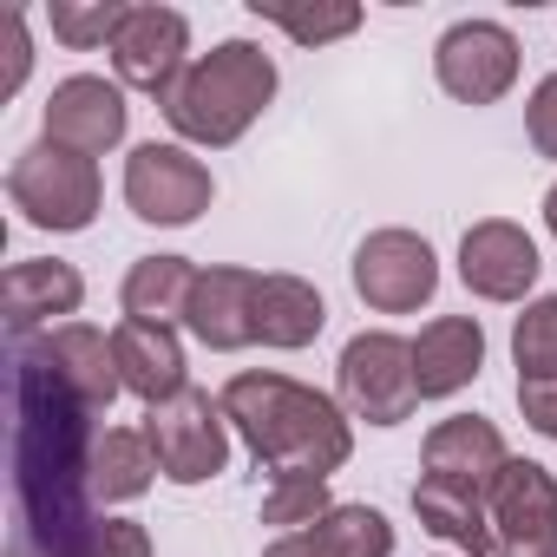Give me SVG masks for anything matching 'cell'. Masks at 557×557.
I'll return each instance as SVG.
<instances>
[{
	"mask_svg": "<svg viewBox=\"0 0 557 557\" xmlns=\"http://www.w3.org/2000/svg\"><path fill=\"white\" fill-rule=\"evenodd\" d=\"M8 92H21V79L34 73V40H27V14L21 8H8Z\"/></svg>",
	"mask_w": 557,
	"mask_h": 557,
	"instance_id": "obj_32",
	"label": "cell"
},
{
	"mask_svg": "<svg viewBox=\"0 0 557 557\" xmlns=\"http://www.w3.org/2000/svg\"><path fill=\"white\" fill-rule=\"evenodd\" d=\"M537 269H544V256H537L531 230L511 216H485L459 236V283L479 302H524L537 289Z\"/></svg>",
	"mask_w": 557,
	"mask_h": 557,
	"instance_id": "obj_11",
	"label": "cell"
},
{
	"mask_svg": "<svg viewBox=\"0 0 557 557\" xmlns=\"http://www.w3.org/2000/svg\"><path fill=\"white\" fill-rule=\"evenodd\" d=\"M34 342H40L47 368L79 394V407L112 413V400L125 394V381H119V355H112V335H106V329L66 322V329H47V335H34Z\"/></svg>",
	"mask_w": 557,
	"mask_h": 557,
	"instance_id": "obj_18",
	"label": "cell"
},
{
	"mask_svg": "<svg viewBox=\"0 0 557 557\" xmlns=\"http://www.w3.org/2000/svg\"><path fill=\"white\" fill-rule=\"evenodd\" d=\"M216 197V177L203 158H190V145H132L125 158V203L138 223L158 230H190Z\"/></svg>",
	"mask_w": 557,
	"mask_h": 557,
	"instance_id": "obj_8",
	"label": "cell"
},
{
	"mask_svg": "<svg viewBox=\"0 0 557 557\" xmlns=\"http://www.w3.org/2000/svg\"><path fill=\"white\" fill-rule=\"evenodd\" d=\"M433 79L459 106H498L518 86V34L505 21H453L433 40Z\"/></svg>",
	"mask_w": 557,
	"mask_h": 557,
	"instance_id": "obj_9",
	"label": "cell"
},
{
	"mask_svg": "<svg viewBox=\"0 0 557 557\" xmlns=\"http://www.w3.org/2000/svg\"><path fill=\"white\" fill-rule=\"evenodd\" d=\"M511 361L518 381H557V296L524 302V315L511 322Z\"/></svg>",
	"mask_w": 557,
	"mask_h": 557,
	"instance_id": "obj_26",
	"label": "cell"
},
{
	"mask_svg": "<svg viewBox=\"0 0 557 557\" xmlns=\"http://www.w3.org/2000/svg\"><path fill=\"white\" fill-rule=\"evenodd\" d=\"M413 518H420L440 544H453V550H466V557H492V550H498V537H492V505L472 498V492H453V485L420 479V485H413Z\"/></svg>",
	"mask_w": 557,
	"mask_h": 557,
	"instance_id": "obj_24",
	"label": "cell"
},
{
	"mask_svg": "<svg viewBox=\"0 0 557 557\" xmlns=\"http://www.w3.org/2000/svg\"><path fill=\"white\" fill-rule=\"evenodd\" d=\"M190 289H197V262L190 256H138L125 269V322H158V329H177L184 309H190Z\"/></svg>",
	"mask_w": 557,
	"mask_h": 557,
	"instance_id": "obj_22",
	"label": "cell"
},
{
	"mask_svg": "<svg viewBox=\"0 0 557 557\" xmlns=\"http://www.w3.org/2000/svg\"><path fill=\"white\" fill-rule=\"evenodd\" d=\"M524 132H531V151L557 164V73H544L524 99Z\"/></svg>",
	"mask_w": 557,
	"mask_h": 557,
	"instance_id": "obj_30",
	"label": "cell"
},
{
	"mask_svg": "<svg viewBox=\"0 0 557 557\" xmlns=\"http://www.w3.org/2000/svg\"><path fill=\"white\" fill-rule=\"evenodd\" d=\"M47 138L79 151V158H106L125 145L132 132V106H125V86L119 79H99V73H73L47 92Z\"/></svg>",
	"mask_w": 557,
	"mask_h": 557,
	"instance_id": "obj_12",
	"label": "cell"
},
{
	"mask_svg": "<svg viewBox=\"0 0 557 557\" xmlns=\"http://www.w3.org/2000/svg\"><path fill=\"white\" fill-rule=\"evenodd\" d=\"M73 557H151V531L138 518H99Z\"/></svg>",
	"mask_w": 557,
	"mask_h": 557,
	"instance_id": "obj_29",
	"label": "cell"
},
{
	"mask_svg": "<svg viewBox=\"0 0 557 557\" xmlns=\"http://www.w3.org/2000/svg\"><path fill=\"white\" fill-rule=\"evenodd\" d=\"M92 446L99 413L47 368L40 342H14V498L27 524V550L73 557L99 524L92 505Z\"/></svg>",
	"mask_w": 557,
	"mask_h": 557,
	"instance_id": "obj_1",
	"label": "cell"
},
{
	"mask_svg": "<svg viewBox=\"0 0 557 557\" xmlns=\"http://www.w3.org/2000/svg\"><path fill=\"white\" fill-rule=\"evenodd\" d=\"M145 440L171 485H203L230 466V420L210 387H184V394L145 407Z\"/></svg>",
	"mask_w": 557,
	"mask_h": 557,
	"instance_id": "obj_6",
	"label": "cell"
},
{
	"mask_svg": "<svg viewBox=\"0 0 557 557\" xmlns=\"http://www.w3.org/2000/svg\"><path fill=\"white\" fill-rule=\"evenodd\" d=\"M262 557H394V524L374 505H335L329 518L283 531Z\"/></svg>",
	"mask_w": 557,
	"mask_h": 557,
	"instance_id": "obj_20",
	"label": "cell"
},
{
	"mask_svg": "<svg viewBox=\"0 0 557 557\" xmlns=\"http://www.w3.org/2000/svg\"><path fill=\"white\" fill-rule=\"evenodd\" d=\"M8 203L21 210V223L53 230V236H73V230H92V216L106 203V184H99V164L92 158L40 138V145H27L8 164Z\"/></svg>",
	"mask_w": 557,
	"mask_h": 557,
	"instance_id": "obj_4",
	"label": "cell"
},
{
	"mask_svg": "<svg viewBox=\"0 0 557 557\" xmlns=\"http://www.w3.org/2000/svg\"><path fill=\"white\" fill-rule=\"evenodd\" d=\"M329 511H335L329 479H269V492H262V524H283V531H302Z\"/></svg>",
	"mask_w": 557,
	"mask_h": 557,
	"instance_id": "obj_27",
	"label": "cell"
},
{
	"mask_svg": "<svg viewBox=\"0 0 557 557\" xmlns=\"http://www.w3.org/2000/svg\"><path fill=\"white\" fill-rule=\"evenodd\" d=\"M329 329V302L315 283H302V275H262V289H256V342L275 348V355H296L309 348L315 335Z\"/></svg>",
	"mask_w": 557,
	"mask_h": 557,
	"instance_id": "obj_21",
	"label": "cell"
},
{
	"mask_svg": "<svg viewBox=\"0 0 557 557\" xmlns=\"http://www.w3.org/2000/svg\"><path fill=\"white\" fill-rule=\"evenodd\" d=\"M125 14H132L125 0H53V8H47L53 40H66L73 53H92V47H106V53H112V40H119Z\"/></svg>",
	"mask_w": 557,
	"mask_h": 557,
	"instance_id": "obj_25",
	"label": "cell"
},
{
	"mask_svg": "<svg viewBox=\"0 0 557 557\" xmlns=\"http://www.w3.org/2000/svg\"><path fill=\"white\" fill-rule=\"evenodd\" d=\"M275 86H283V73L256 40H216L210 53L190 60V73L164 99V125L177 132V145L223 151L269 112Z\"/></svg>",
	"mask_w": 557,
	"mask_h": 557,
	"instance_id": "obj_3",
	"label": "cell"
},
{
	"mask_svg": "<svg viewBox=\"0 0 557 557\" xmlns=\"http://www.w3.org/2000/svg\"><path fill=\"white\" fill-rule=\"evenodd\" d=\"M335 387H342V407L348 420H368V426H400L413 420L420 407V387H413V342L394 335V329H361L342 361H335Z\"/></svg>",
	"mask_w": 557,
	"mask_h": 557,
	"instance_id": "obj_5",
	"label": "cell"
},
{
	"mask_svg": "<svg viewBox=\"0 0 557 557\" xmlns=\"http://www.w3.org/2000/svg\"><path fill=\"white\" fill-rule=\"evenodd\" d=\"M216 400L269 479H335L355 459L348 407L322 387H302L275 368H243L223 381Z\"/></svg>",
	"mask_w": 557,
	"mask_h": 557,
	"instance_id": "obj_2",
	"label": "cell"
},
{
	"mask_svg": "<svg viewBox=\"0 0 557 557\" xmlns=\"http://www.w3.org/2000/svg\"><path fill=\"white\" fill-rule=\"evenodd\" d=\"M518 413L531 433L557 440V381H518Z\"/></svg>",
	"mask_w": 557,
	"mask_h": 557,
	"instance_id": "obj_31",
	"label": "cell"
},
{
	"mask_svg": "<svg viewBox=\"0 0 557 557\" xmlns=\"http://www.w3.org/2000/svg\"><path fill=\"white\" fill-rule=\"evenodd\" d=\"M544 230H550V243H557V184L544 190Z\"/></svg>",
	"mask_w": 557,
	"mask_h": 557,
	"instance_id": "obj_33",
	"label": "cell"
},
{
	"mask_svg": "<svg viewBox=\"0 0 557 557\" xmlns=\"http://www.w3.org/2000/svg\"><path fill=\"white\" fill-rule=\"evenodd\" d=\"M86 302V275L60 256H27L0 275V309H8V335H40V329H66Z\"/></svg>",
	"mask_w": 557,
	"mask_h": 557,
	"instance_id": "obj_15",
	"label": "cell"
},
{
	"mask_svg": "<svg viewBox=\"0 0 557 557\" xmlns=\"http://www.w3.org/2000/svg\"><path fill=\"white\" fill-rule=\"evenodd\" d=\"M112 73L125 92H145L164 106L190 73V21L177 8H132L112 40Z\"/></svg>",
	"mask_w": 557,
	"mask_h": 557,
	"instance_id": "obj_10",
	"label": "cell"
},
{
	"mask_svg": "<svg viewBox=\"0 0 557 557\" xmlns=\"http://www.w3.org/2000/svg\"><path fill=\"white\" fill-rule=\"evenodd\" d=\"M485 368V329L479 315H433L413 335V387L420 400H453L479 381Z\"/></svg>",
	"mask_w": 557,
	"mask_h": 557,
	"instance_id": "obj_16",
	"label": "cell"
},
{
	"mask_svg": "<svg viewBox=\"0 0 557 557\" xmlns=\"http://www.w3.org/2000/svg\"><path fill=\"white\" fill-rule=\"evenodd\" d=\"M256 14L269 27H283L296 47H329V40H348L361 27V8H262L256 0Z\"/></svg>",
	"mask_w": 557,
	"mask_h": 557,
	"instance_id": "obj_28",
	"label": "cell"
},
{
	"mask_svg": "<svg viewBox=\"0 0 557 557\" xmlns=\"http://www.w3.org/2000/svg\"><path fill=\"white\" fill-rule=\"evenodd\" d=\"M348 275H355V296H361L374 315H413V309H426L433 289H440V256H433V243H426L420 230L387 223V230H368V236H361Z\"/></svg>",
	"mask_w": 557,
	"mask_h": 557,
	"instance_id": "obj_7",
	"label": "cell"
},
{
	"mask_svg": "<svg viewBox=\"0 0 557 557\" xmlns=\"http://www.w3.org/2000/svg\"><path fill=\"white\" fill-rule=\"evenodd\" d=\"M14 557H40V550H27V544H14Z\"/></svg>",
	"mask_w": 557,
	"mask_h": 557,
	"instance_id": "obj_34",
	"label": "cell"
},
{
	"mask_svg": "<svg viewBox=\"0 0 557 557\" xmlns=\"http://www.w3.org/2000/svg\"><path fill=\"white\" fill-rule=\"evenodd\" d=\"M511 466L505 453V433L485 420V413H453L426 433L420 446V479L433 485H453V492H472V498H492L498 472Z\"/></svg>",
	"mask_w": 557,
	"mask_h": 557,
	"instance_id": "obj_13",
	"label": "cell"
},
{
	"mask_svg": "<svg viewBox=\"0 0 557 557\" xmlns=\"http://www.w3.org/2000/svg\"><path fill=\"white\" fill-rule=\"evenodd\" d=\"M158 472V453L145 440V426H99V446H92V505H132L151 492Z\"/></svg>",
	"mask_w": 557,
	"mask_h": 557,
	"instance_id": "obj_23",
	"label": "cell"
},
{
	"mask_svg": "<svg viewBox=\"0 0 557 557\" xmlns=\"http://www.w3.org/2000/svg\"><path fill=\"white\" fill-rule=\"evenodd\" d=\"M112 355H119V381H125V394H138L145 407H158V400H171V394L190 387L177 329H158V322H119V329H112Z\"/></svg>",
	"mask_w": 557,
	"mask_h": 557,
	"instance_id": "obj_19",
	"label": "cell"
},
{
	"mask_svg": "<svg viewBox=\"0 0 557 557\" xmlns=\"http://www.w3.org/2000/svg\"><path fill=\"white\" fill-rule=\"evenodd\" d=\"M256 289H262V275H256V269H236V262H210V269H197V289H190L184 329H190L210 355L256 348Z\"/></svg>",
	"mask_w": 557,
	"mask_h": 557,
	"instance_id": "obj_14",
	"label": "cell"
},
{
	"mask_svg": "<svg viewBox=\"0 0 557 557\" xmlns=\"http://www.w3.org/2000/svg\"><path fill=\"white\" fill-rule=\"evenodd\" d=\"M492 537L498 550H518V544H544L557 537V472L537 466V459H511L492 485ZM492 550V557H498Z\"/></svg>",
	"mask_w": 557,
	"mask_h": 557,
	"instance_id": "obj_17",
	"label": "cell"
}]
</instances>
